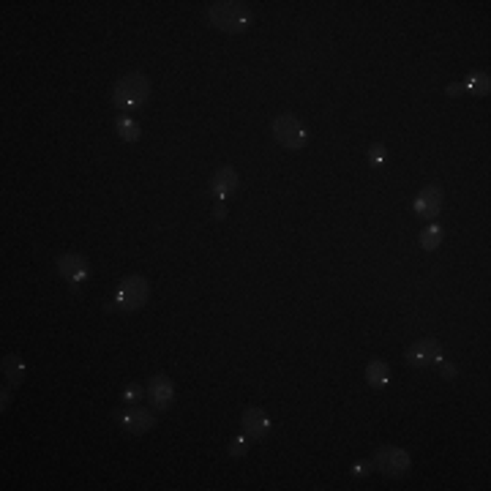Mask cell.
Listing matches in <instances>:
<instances>
[{"label": "cell", "instance_id": "obj_1", "mask_svg": "<svg viewBox=\"0 0 491 491\" xmlns=\"http://www.w3.org/2000/svg\"><path fill=\"white\" fill-rule=\"evenodd\" d=\"M112 104L121 109L123 115H131L137 109H142L150 98V79L142 72H128L121 76L112 88Z\"/></svg>", "mask_w": 491, "mask_h": 491}, {"label": "cell", "instance_id": "obj_2", "mask_svg": "<svg viewBox=\"0 0 491 491\" xmlns=\"http://www.w3.org/2000/svg\"><path fill=\"white\" fill-rule=\"evenodd\" d=\"M208 20L216 30L235 36L251 27V8L243 0H216V3H208Z\"/></svg>", "mask_w": 491, "mask_h": 491}, {"label": "cell", "instance_id": "obj_3", "mask_svg": "<svg viewBox=\"0 0 491 491\" xmlns=\"http://www.w3.org/2000/svg\"><path fill=\"white\" fill-rule=\"evenodd\" d=\"M147 297H150V284H147V278L140 276V273H131V276H126L121 284H118V290L112 295V303H107V311L134 314V311H140V309L145 306Z\"/></svg>", "mask_w": 491, "mask_h": 491}, {"label": "cell", "instance_id": "obj_4", "mask_svg": "<svg viewBox=\"0 0 491 491\" xmlns=\"http://www.w3.org/2000/svg\"><path fill=\"white\" fill-rule=\"evenodd\" d=\"M273 137H276V142L281 147H287V150H303V147L309 145V131H306V126L297 121L295 115L290 112H284V115H278L276 121H273Z\"/></svg>", "mask_w": 491, "mask_h": 491}, {"label": "cell", "instance_id": "obj_5", "mask_svg": "<svg viewBox=\"0 0 491 491\" xmlns=\"http://www.w3.org/2000/svg\"><path fill=\"white\" fill-rule=\"evenodd\" d=\"M371 464L377 466L382 475H388V478H401V475H407V472H410L412 459H410V453H407L404 448H396V445H382V448H377V453H374V462H371Z\"/></svg>", "mask_w": 491, "mask_h": 491}, {"label": "cell", "instance_id": "obj_6", "mask_svg": "<svg viewBox=\"0 0 491 491\" xmlns=\"http://www.w3.org/2000/svg\"><path fill=\"white\" fill-rule=\"evenodd\" d=\"M55 268L60 273V278H66L69 281V287L79 292V287L88 281V276H90V262H88V257H82V254H74V251H66V254H60L58 260H55Z\"/></svg>", "mask_w": 491, "mask_h": 491}, {"label": "cell", "instance_id": "obj_7", "mask_svg": "<svg viewBox=\"0 0 491 491\" xmlns=\"http://www.w3.org/2000/svg\"><path fill=\"white\" fill-rule=\"evenodd\" d=\"M115 423H118L121 429H126L128 434H145V431H150L159 420H156V415H153L150 410H145V407L128 404L126 410L115 412Z\"/></svg>", "mask_w": 491, "mask_h": 491}, {"label": "cell", "instance_id": "obj_8", "mask_svg": "<svg viewBox=\"0 0 491 491\" xmlns=\"http://www.w3.org/2000/svg\"><path fill=\"white\" fill-rule=\"evenodd\" d=\"M442 355H445V352H442V344L437 342V339H420V342H415L412 347H407L404 361L412 368H431Z\"/></svg>", "mask_w": 491, "mask_h": 491}, {"label": "cell", "instance_id": "obj_9", "mask_svg": "<svg viewBox=\"0 0 491 491\" xmlns=\"http://www.w3.org/2000/svg\"><path fill=\"white\" fill-rule=\"evenodd\" d=\"M145 391H147L150 404H153V410H159V412L170 410L172 401H175V385H172V379L167 377V374H156V377H150V382L145 385Z\"/></svg>", "mask_w": 491, "mask_h": 491}, {"label": "cell", "instance_id": "obj_10", "mask_svg": "<svg viewBox=\"0 0 491 491\" xmlns=\"http://www.w3.org/2000/svg\"><path fill=\"white\" fill-rule=\"evenodd\" d=\"M241 423H243V434L251 442L265 440L270 434V417H268V412L260 410V407H246Z\"/></svg>", "mask_w": 491, "mask_h": 491}, {"label": "cell", "instance_id": "obj_11", "mask_svg": "<svg viewBox=\"0 0 491 491\" xmlns=\"http://www.w3.org/2000/svg\"><path fill=\"white\" fill-rule=\"evenodd\" d=\"M412 208H415V213L420 219L434 221L442 210V189L440 186H426V189H420V194L415 196Z\"/></svg>", "mask_w": 491, "mask_h": 491}, {"label": "cell", "instance_id": "obj_12", "mask_svg": "<svg viewBox=\"0 0 491 491\" xmlns=\"http://www.w3.org/2000/svg\"><path fill=\"white\" fill-rule=\"evenodd\" d=\"M238 186H241V175L232 167H219L213 172V180H210V194L216 196L219 202H227L229 196L238 191Z\"/></svg>", "mask_w": 491, "mask_h": 491}, {"label": "cell", "instance_id": "obj_13", "mask_svg": "<svg viewBox=\"0 0 491 491\" xmlns=\"http://www.w3.org/2000/svg\"><path fill=\"white\" fill-rule=\"evenodd\" d=\"M366 382L374 388V391H382L388 382H391V366L385 361H368L366 366Z\"/></svg>", "mask_w": 491, "mask_h": 491}, {"label": "cell", "instance_id": "obj_14", "mask_svg": "<svg viewBox=\"0 0 491 491\" xmlns=\"http://www.w3.org/2000/svg\"><path fill=\"white\" fill-rule=\"evenodd\" d=\"M0 368H3V377H6L8 385H22L25 374H27V366H25V361L20 355H6Z\"/></svg>", "mask_w": 491, "mask_h": 491}, {"label": "cell", "instance_id": "obj_15", "mask_svg": "<svg viewBox=\"0 0 491 491\" xmlns=\"http://www.w3.org/2000/svg\"><path fill=\"white\" fill-rule=\"evenodd\" d=\"M115 128H118V134H121L123 142H137L140 140V123L134 121V118H128V115H121L118 121H115Z\"/></svg>", "mask_w": 491, "mask_h": 491}, {"label": "cell", "instance_id": "obj_16", "mask_svg": "<svg viewBox=\"0 0 491 491\" xmlns=\"http://www.w3.org/2000/svg\"><path fill=\"white\" fill-rule=\"evenodd\" d=\"M442 238H445L442 224H429V227L420 232V246H423L426 251H434L437 246H442Z\"/></svg>", "mask_w": 491, "mask_h": 491}, {"label": "cell", "instance_id": "obj_17", "mask_svg": "<svg viewBox=\"0 0 491 491\" xmlns=\"http://www.w3.org/2000/svg\"><path fill=\"white\" fill-rule=\"evenodd\" d=\"M464 88L469 93H475V96H489V90H491L489 74H472L464 82Z\"/></svg>", "mask_w": 491, "mask_h": 491}, {"label": "cell", "instance_id": "obj_18", "mask_svg": "<svg viewBox=\"0 0 491 491\" xmlns=\"http://www.w3.org/2000/svg\"><path fill=\"white\" fill-rule=\"evenodd\" d=\"M145 388L140 385V382H131V385H126L121 393V401L123 404H140L142 401V396H145Z\"/></svg>", "mask_w": 491, "mask_h": 491}, {"label": "cell", "instance_id": "obj_19", "mask_svg": "<svg viewBox=\"0 0 491 491\" xmlns=\"http://www.w3.org/2000/svg\"><path fill=\"white\" fill-rule=\"evenodd\" d=\"M248 448H251V440H248L246 434H238L235 440L229 442V448H227V453H229L232 459H243L246 453H248Z\"/></svg>", "mask_w": 491, "mask_h": 491}, {"label": "cell", "instance_id": "obj_20", "mask_svg": "<svg viewBox=\"0 0 491 491\" xmlns=\"http://www.w3.org/2000/svg\"><path fill=\"white\" fill-rule=\"evenodd\" d=\"M385 156H388V150H385V145L382 142H374V145L368 147V167H382L385 164Z\"/></svg>", "mask_w": 491, "mask_h": 491}, {"label": "cell", "instance_id": "obj_21", "mask_svg": "<svg viewBox=\"0 0 491 491\" xmlns=\"http://www.w3.org/2000/svg\"><path fill=\"white\" fill-rule=\"evenodd\" d=\"M434 368H437V374H440L442 379H456V374H459V368H456V363H450L445 355H442L440 361L434 363Z\"/></svg>", "mask_w": 491, "mask_h": 491}, {"label": "cell", "instance_id": "obj_22", "mask_svg": "<svg viewBox=\"0 0 491 491\" xmlns=\"http://www.w3.org/2000/svg\"><path fill=\"white\" fill-rule=\"evenodd\" d=\"M371 469H374V464H371V462H355V464H352V478H358V480H366Z\"/></svg>", "mask_w": 491, "mask_h": 491}, {"label": "cell", "instance_id": "obj_23", "mask_svg": "<svg viewBox=\"0 0 491 491\" xmlns=\"http://www.w3.org/2000/svg\"><path fill=\"white\" fill-rule=\"evenodd\" d=\"M445 93H448V96H462V93H466V88H464V82H453V85H448V88H445Z\"/></svg>", "mask_w": 491, "mask_h": 491}, {"label": "cell", "instance_id": "obj_24", "mask_svg": "<svg viewBox=\"0 0 491 491\" xmlns=\"http://www.w3.org/2000/svg\"><path fill=\"white\" fill-rule=\"evenodd\" d=\"M213 219L216 221L227 219V202H219V199H216V205H213Z\"/></svg>", "mask_w": 491, "mask_h": 491}, {"label": "cell", "instance_id": "obj_25", "mask_svg": "<svg viewBox=\"0 0 491 491\" xmlns=\"http://www.w3.org/2000/svg\"><path fill=\"white\" fill-rule=\"evenodd\" d=\"M11 404V393H8V388H6V382H3V391H0V410L6 412V407Z\"/></svg>", "mask_w": 491, "mask_h": 491}]
</instances>
